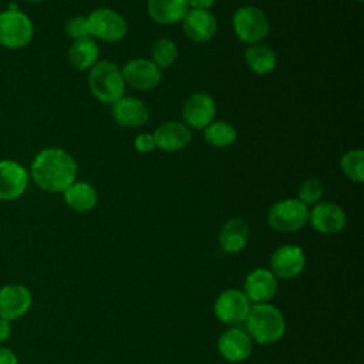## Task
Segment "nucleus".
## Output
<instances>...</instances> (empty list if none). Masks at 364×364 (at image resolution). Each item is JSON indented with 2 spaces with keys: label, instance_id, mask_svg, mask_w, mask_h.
Segmentation results:
<instances>
[{
  "label": "nucleus",
  "instance_id": "nucleus-1",
  "mask_svg": "<svg viewBox=\"0 0 364 364\" xmlns=\"http://www.w3.org/2000/svg\"><path fill=\"white\" fill-rule=\"evenodd\" d=\"M77 162L63 148L48 146L33 159L30 176L36 185L47 192H64L77 178Z\"/></svg>",
  "mask_w": 364,
  "mask_h": 364
},
{
  "label": "nucleus",
  "instance_id": "nucleus-2",
  "mask_svg": "<svg viewBox=\"0 0 364 364\" xmlns=\"http://www.w3.org/2000/svg\"><path fill=\"white\" fill-rule=\"evenodd\" d=\"M245 323L247 334L259 344H273L286 333L283 313L270 303L253 304Z\"/></svg>",
  "mask_w": 364,
  "mask_h": 364
},
{
  "label": "nucleus",
  "instance_id": "nucleus-3",
  "mask_svg": "<svg viewBox=\"0 0 364 364\" xmlns=\"http://www.w3.org/2000/svg\"><path fill=\"white\" fill-rule=\"evenodd\" d=\"M91 94L102 104H114L125 95V81L121 68L109 60H98L88 70Z\"/></svg>",
  "mask_w": 364,
  "mask_h": 364
},
{
  "label": "nucleus",
  "instance_id": "nucleus-4",
  "mask_svg": "<svg viewBox=\"0 0 364 364\" xmlns=\"http://www.w3.org/2000/svg\"><path fill=\"white\" fill-rule=\"evenodd\" d=\"M232 26L236 37L247 44L260 43L270 31L267 14L262 9L250 4L236 9L232 17Z\"/></svg>",
  "mask_w": 364,
  "mask_h": 364
},
{
  "label": "nucleus",
  "instance_id": "nucleus-5",
  "mask_svg": "<svg viewBox=\"0 0 364 364\" xmlns=\"http://www.w3.org/2000/svg\"><path fill=\"white\" fill-rule=\"evenodd\" d=\"M34 34L31 18L21 10L11 7L0 13V46L9 50L26 47Z\"/></svg>",
  "mask_w": 364,
  "mask_h": 364
},
{
  "label": "nucleus",
  "instance_id": "nucleus-6",
  "mask_svg": "<svg viewBox=\"0 0 364 364\" xmlns=\"http://www.w3.org/2000/svg\"><path fill=\"white\" fill-rule=\"evenodd\" d=\"M269 226L280 233H293L309 223V206L294 198L276 202L267 212Z\"/></svg>",
  "mask_w": 364,
  "mask_h": 364
},
{
  "label": "nucleus",
  "instance_id": "nucleus-7",
  "mask_svg": "<svg viewBox=\"0 0 364 364\" xmlns=\"http://www.w3.org/2000/svg\"><path fill=\"white\" fill-rule=\"evenodd\" d=\"M87 26L90 37H95L107 43L119 41L125 37L128 31L125 17L108 7H100L92 10L87 16Z\"/></svg>",
  "mask_w": 364,
  "mask_h": 364
},
{
  "label": "nucleus",
  "instance_id": "nucleus-8",
  "mask_svg": "<svg viewBox=\"0 0 364 364\" xmlns=\"http://www.w3.org/2000/svg\"><path fill=\"white\" fill-rule=\"evenodd\" d=\"M216 115V102L208 92H193L191 94L182 105L183 124L189 129H203Z\"/></svg>",
  "mask_w": 364,
  "mask_h": 364
},
{
  "label": "nucleus",
  "instance_id": "nucleus-9",
  "mask_svg": "<svg viewBox=\"0 0 364 364\" xmlns=\"http://www.w3.org/2000/svg\"><path fill=\"white\" fill-rule=\"evenodd\" d=\"M252 303L239 289L223 290L213 306L215 316L225 324H240L246 320Z\"/></svg>",
  "mask_w": 364,
  "mask_h": 364
},
{
  "label": "nucleus",
  "instance_id": "nucleus-10",
  "mask_svg": "<svg viewBox=\"0 0 364 364\" xmlns=\"http://www.w3.org/2000/svg\"><path fill=\"white\" fill-rule=\"evenodd\" d=\"M125 85L138 91L154 90L162 80V71L148 58H132L121 68Z\"/></svg>",
  "mask_w": 364,
  "mask_h": 364
},
{
  "label": "nucleus",
  "instance_id": "nucleus-11",
  "mask_svg": "<svg viewBox=\"0 0 364 364\" xmlns=\"http://www.w3.org/2000/svg\"><path fill=\"white\" fill-rule=\"evenodd\" d=\"M347 222L346 212L340 205L330 200H320L309 209V223L323 235H334L344 229Z\"/></svg>",
  "mask_w": 364,
  "mask_h": 364
},
{
  "label": "nucleus",
  "instance_id": "nucleus-12",
  "mask_svg": "<svg viewBox=\"0 0 364 364\" xmlns=\"http://www.w3.org/2000/svg\"><path fill=\"white\" fill-rule=\"evenodd\" d=\"M28 171L14 159H0V200L18 199L28 186Z\"/></svg>",
  "mask_w": 364,
  "mask_h": 364
},
{
  "label": "nucleus",
  "instance_id": "nucleus-13",
  "mask_svg": "<svg viewBox=\"0 0 364 364\" xmlns=\"http://www.w3.org/2000/svg\"><path fill=\"white\" fill-rule=\"evenodd\" d=\"M306 267V255L297 245H282L270 256V272L280 279H293Z\"/></svg>",
  "mask_w": 364,
  "mask_h": 364
},
{
  "label": "nucleus",
  "instance_id": "nucleus-14",
  "mask_svg": "<svg viewBox=\"0 0 364 364\" xmlns=\"http://www.w3.org/2000/svg\"><path fill=\"white\" fill-rule=\"evenodd\" d=\"M31 291L24 284L10 283L0 287V317L9 321L24 316L31 307Z\"/></svg>",
  "mask_w": 364,
  "mask_h": 364
},
{
  "label": "nucleus",
  "instance_id": "nucleus-15",
  "mask_svg": "<svg viewBox=\"0 0 364 364\" xmlns=\"http://www.w3.org/2000/svg\"><path fill=\"white\" fill-rule=\"evenodd\" d=\"M216 347L225 360L230 363H242L250 357L253 350V340L247 331L232 327L219 336Z\"/></svg>",
  "mask_w": 364,
  "mask_h": 364
},
{
  "label": "nucleus",
  "instance_id": "nucleus-16",
  "mask_svg": "<svg viewBox=\"0 0 364 364\" xmlns=\"http://www.w3.org/2000/svg\"><path fill=\"white\" fill-rule=\"evenodd\" d=\"M242 291L253 304L269 303L277 291V277L269 269L257 267L246 276Z\"/></svg>",
  "mask_w": 364,
  "mask_h": 364
},
{
  "label": "nucleus",
  "instance_id": "nucleus-17",
  "mask_svg": "<svg viewBox=\"0 0 364 364\" xmlns=\"http://www.w3.org/2000/svg\"><path fill=\"white\" fill-rule=\"evenodd\" d=\"M182 30L189 40L195 43H206L216 34V17L209 10L189 9L182 18Z\"/></svg>",
  "mask_w": 364,
  "mask_h": 364
},
{
  "label": "nucleus",
  "instance_id": "nucleus-18",
  "mask_svg": "<svg viewBox=\"0 0 364 364\" xmlns=\"http://www.w3.org/2000/svg\"><path fill=\"white\" fill-rule=\"evenodd\" d=\"M111 114L114 121L124 128H138L146 124L149 109L146 104L135 97H121L112 104Z\"/></svg>",
  "mask_w": 364,
  "mask_h": 364
},
{
  "label": "nucleus",
  "instance_id": "nucleus-19",
  "mask_svg": "<svg viewBox=\"0 0 364 364\" xmlns=\"http://www.w3.org/2000/svg\"><path fill=\"white\" fill-rule=\"evenodd\" d=\"M156 148L166 152H176L186 148L192 139V131L181 121H166L154 132Z\"/></svg>",
  "mask_w": 364,
  "mask_h": 364
},
{
  "label": "nucleus",
  "instance_id": "nucleus-20",
  "mask_svg": "<svg viewBox=\"0 0 364 364\" xmlns=\"http://www.w3.org/2000/svg\"><path fill=\"white\" fill-rule=\"evenodd\" d=\"M189 6L186 0H148V16L158 24H176L182 21L188 13Z\"/></svg>",
  "mask_w": 364,
  "mask_h": 364
},
{
  "label": "nucleus",
  "instance_id": "nucleus-21",
  "mask_svg": "<svg viewBox=\"0 0 364 364\" xmlns=\"http://www.w3.org/2000/svg\"><path fill=\"white\" fill-rule=\"evenodd\" d=\"M218 239L226 253H237L247 245L249 226L243 219L232 218L222 226Z\"/></svg>",
  "mask_w": 364,
  "mask_h": 364
},
{
  "label": "nucleus",
  "instance_id": "nucleus-22",
  "mask_svg": "<svg viewBox=\"0 0 364 364\" xmlns=\"http://www.w3.org/2000/svg\"><path fill=\"white\" fill-rule=\"evenodd\" d=\"M100 58L98 44L92 37H84L78 40H73L68 48V61L70 64L80 70H90Z\"/></svg>",
  "mask_w": 364,
  "mask_h": 364
},
{
  "label": "nucleus",
  "instance_id": "nucleus-23",
  "mask_svg": "<svg viewBox=\"0 0 364 364\" xmlns=\"http://www.w3.org/2000/svg\"><path fill=\"white\" fill-rule=\"evenodd\" d=\"M245 63L246 65L257 75H266L276 68V54L264 43H253L245 50Z\"/></svg>",
  "mask_w": 364,
  "mask_h": 364
},
{
  "label": "nucleus",
  "instance_id": "nucleus-24",
  "mask_svg": "<svg viewBox=\"0 0 364 364\" xmlns=\"http://www.w3.org/2000/svg\"><path fill=\"white\" fill-rule=\"evenodd\" d=\"M65 203L75 212H88L94 209L98 200L95 188L88 182L74 181L64 192Z\"/></svg>",
  "mask_w": 364,
  "mask_h": 364
},
{
  "label": "nucleus",
  "instance_id": "nucleus-25",
  "mask_svg": "<svg viewBox=\"0 0 364 364\" xmlns=\"http://www.w3.org/2000/svg\"><path fill=\"white\" fill-rule=\"evenodd\" d=\"M203 138L210 146L228 148L235 144L237 131L226 121H212L206 128H203Z\"/></svg>",
  "mask_w": 364,
  "mask_h": 364
},
{
  "label": "nucleus",
  "instance_id": "nucleus-26",
  "mask_svg": "<svg viewBox=\"0 0 364 364\" xmlns=\"http://www.w3.org/2000/svg\"><path fill=\"white\" fill-rule=\"evenodd\" d=\"M340 169L347 179L361 183L364 181V151L353 148L344 152L340 159Z\"/></svg>",
  "mask_w": 364,
  "mask_h": 364
},
{
  "label": "nucleus",
  "instance_id": "nucleus-27",
  "mask_svg": "<svg viewBox=\"0 0 364 364\" xmlns=\"http://www.w3.org/2000/svg\"><path fill=\"white\" fill-rule=\"evenodd\" d=\"M152 63L162 71L171 67L178 58V46L168 37H161L154 41L151 47Z\"/></svg>",
  "mask_w": 364,
  "mask_h": 364
},
{
  "label": "nucleus",
  "instance_id": "nucleus-28",
  "mask_svg": "<svg viewBox=\"0 0 364 364\" xmlns=\"http://www.w3.org/2000/svg\"><path fill=\"white\" fill-rule=\"evenodd\" d=\"M323 193H324L323 183L317 178H307L299 185L297 199L303 202L306 206H310L320 202Z\"/></svg>",
  "mask_w": 364,
  "mask_h": 364
},
{
  "label": "nucleus",
  "instance_id": "nucleus-29",
  "mask_svg": "<svg viewBox=\"0 0 364 364\" xmlns=\"http://www.w3.org/2000/svg\"><path fill=\"white\" fill-rule=\"evenodd\" d=\"M64 30H65L67 36L71 37L73 40L90 37V34H88V26H87V17H85V16H75V17L70 18V20L65 23Z\"/></svg>",
  "mask_w": 364,
  "mask_h": 364
},
{
  "label": "nucleus",
  "instance_id": "nucleus-30",
  "mask_svg": "<svg viewBox=\"0 0 364 364\" xmlns=\"http://www.w3.org/2000/svg\"><path fill=\"white\" fill-rule=\"evenodd\" d=\"M134 146L138 152L141 154H148V152H152L156 145H155V138H154V134H148V132H142V134H138L134 139Z\"/></svg>",
  "mask_w": 364,
  "mask_h": 364
},
{
  "label": "nucleus",
  "instance_id": "nucleus-31",
  "mask_svg": "<svg viewBox=\"0 0 364 364\" xmlns=\"http://www.w3.org/2000/svg\"><path fill=\"white\" fill-rule=\"evenodd\" d=\"M0 364H18L14 351L7 347H0Z\"/></svg>",
  "mask_w": 364,
  "mask_h": 364
},
{
  "label": "nucleus",
  "instance_id": "nucleus-32",
  "mask_svg": "<svg viewBox=\"0 0 364 364\" xmlns=\"http://www.w3.org/2000/svg\"><path fill=\"white\" fill-rule=\"evenodd\" d=\"M189 9H198V10H209L216 0H186Z\"/></svg>",
  "mask_w": 364,
  "mask_h": 364
},
{
  "label": "nucleus",
  "instance_id": "nucleus-33",
  "mask_svg": "<svg viewBox=\"0 0 364 364\" xmlns=\"http://www.w3.org/2000/svg\"><path fill=\"white\" fill-rule=\"evenodd\" d=\"M10 336H11V324H10V321L0 317V344L4 343L6 340H9Z\"/></svg>",
  "mask_w": 364,
  "mask_h": 364
},
{
  "label": "nucleus",
  "instance_id": "nucleus-34",
  "mask_svg": "<svg viewBox=\"0 0 364 364\" xmlns=\"http://www.w3.org/2000/svg\"><path fill=\"white\" fill-rule=\"evenodd\" d=\"M24 1H28V3H38V1H41V0H24Z\"/></svg>",
  "mask_w": 364,
  "mask_h": 364
},
{
  "label": "nucleus",
  "instance_id": "nucleus-35",
  "mask_svg": "<svg viewBox=\"0 0 364 364\" xmlns=\"http://www.w3.org/2000/svg\"><path fill=\"white\" fill-rule=\"evenodd\" d=\"M355 1H360V3H361V1H363V0H355Z\"/></svg>",
  "mask_w": 364,
  "mask_h": 364
}]
</instances>
